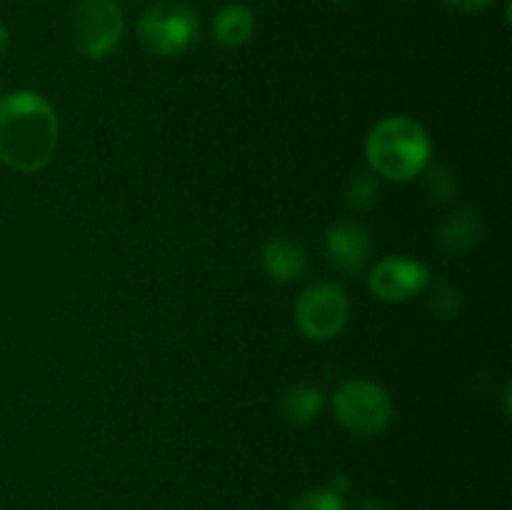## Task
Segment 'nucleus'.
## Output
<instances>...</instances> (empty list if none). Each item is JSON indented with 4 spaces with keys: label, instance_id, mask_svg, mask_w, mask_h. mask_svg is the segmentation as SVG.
Segmentation results:
<instances>
[{
    "label": "nucleus",
    "instance_id": "obj_18",
    "mask_svg": "<svg viewBox=\"0 0 512 510\" xmlns=\"http://www.w3.org/2000/svg\"><path fill=\"white\" fill-rule=\"evenodd\" d=\"M355 510H393L390 508L388 503H385V500H378V498H365L363 503L358 505V508Z\"/></svg>",
    "mask_w": 512,
    "mask_h": 510
},
{
    "label": "nucleus",
    "instance_id": "obj_6",
    "mask_svg": "<svg viewBox=\"0 0 512 510\" xmlns=\"http://www.w3.org/2000/svg\"><path fill=\"white\" fill-rule=\"evenodd\" d=\"M295 320L305 338L333 340L350 320V300L340 285L320 280L308 285L295 303Z\"/></svg>",
    "mask_w": 512,
    "mask_h": 510
},
{
    "label": "nucleus",
    "instance_id": "obj_13",
    "mask_svg": "<svg viewBox=\"0 0 512 510\" xmlns=\"http://www.w3.org/2000/svg\"><path fill=\"white\" fill-rule=\"evenodd\" d=\"M380 198V183L370 173H358L345 185V203L355 213H368Z\"/></svg>",
    "mask_w": 512,
    "mask_h": 510
},
{
    "label": "nucleus",
    "instance_id": "obj_9",
    "mask_svg": "<svg viewBox=\"0 0 512 510\" xmlns=\"http://www.w3.org/2000/svg\"><path fill=\"white\" fill-rule=\"evenodd\" d=\"M263 270L278 283H295L308 270V255L293 238H270L263 245Z\"/></svg>",
    "mask_w": 512,
    "mask_h": 510
},
{
    "label": "nucleus",
    "instance_id": "obj_10",
    "mask_svg": "<svg viewBox=\"0 0 512 510\" xmlns=\"http://www.w3.org/2000/svg\"><path fill=\"white\" fill-rule=\"evenodd\" d=\"M480 235H483V220H480L478 210L473 208L455 210L453 215L443 220L438 230L440 245L453 255H463L473 250L478 245Z\"/></svg>",
    "mask_w": 512,
    "mask_h": 510
},
{
    "label": "nucleus",
    "instance_id": "obj_12",
    "mask_svg": "<svg viewBox=\"0 0 512 510\" xmlns=\"http://www.w3.org/2000/svg\"><path fill=\"white\" fill-rule=\"evenodd\" d=\"M323 413V393L310 383H298L283 395V415L293 425H308Z\"/></svg>",
    "mask_w": 512,
    "mask_h": 510
},
{
    "label": "nucleus",
    "instance_id": "obj_4",
    "mask_svg": "<svg viewBox=\"0 0 512 510\" xmlns=\"http://www.w3.org/2000/svg\"><path fill=\"white\" fill-rule=\"evenodd\" d=\"M123 33L125 15L115 0H80L70 13V43L90 60L108 58Z\"/></svg>",
    "mask_w": 512,
    "mask_h": 510
},
{
    "label": "nucleus",
    "instance_id": "obj_15",
    "mask_svg": "<svg viewBox=\"0 0 512 510\" xmlns=\"http://www.w3.org/2000/svg\"><path fill=\"white\" fill-rule=\"evenodd\" d=\"M288 510H345L343 495H338L330 488L320 490H305L303 495L290 503Z\"/></svg>",
    "mask_w": 512,
    "mask_h": 510
},
{
    "label": "nucleus",
    "instance_id": "obj_5",
    "mask_svg": "<svg viewBox=\"0 0 512 510\" xmlns=\"http://www.w3.org/2000/svg\"><path fill=\"white\" fill-rule=\"evenodd\" d=\"M335 418L358 435H380L393 420L390 395L370 380H348L333 395Z\"/></svg>",
    "mask_w": 512,
    "mask_h": 510
},
{
    "label": "nucleus",
    "instance_id": "obj_8",
    "mask_svg": "<svg viewBox=\"0 0 512 510\" xmlns=\"http://www.w3.org/2000/svg\"><path fill=\"white\" fill-rule=\"evenodd\" d=\"M325 250L328 258L340 273L355 275L368 265L370 253H373V243H370L368 230L360 223L345 220V223L333 225L325 235Z\"/></svg>",
    "mask_w": 512,
    "mask_h": 510
},
{
    "label": "nucleus",
    "instance_id": "obj_16",
    "mask_svg": "<svg viewBox=\"0 0 512 510\" xmlns=\"http://www.w3.org/2000/svg\"><path fill=\"white\" fill-rule=\"evenodd\" d=\"M433 308L440 318H455L460 313V295L453 288H440L433 300Z\"/></svg>",
    "mask_w": 512,
    "mask_h": 510
},
{
    "label": "nucleus",
    "instance_id": "obj_19",
    "mask_svg": "<svg viewBox=\"0 0 512 510\" xmlns=\"http://www.w3.org/2000/svg\"><path fill=\"white\" fill-rule=\"evenodd\" d=\"M8 43H10V33H8V28H5L3 20H0V55L8 50Z\"/></svg>",
    "mask_w": 512,
    "mask_h": 510
},
{
    "label": "nucleus",
    "instance_id": "obj_17",
    "mask_svg": "<svg viewBox=\"0 0 512 510\" xmlns=\"http://www.w3.org/2000/svg\"><path fill=\"white\" fill-rule=\"evenodd\" d=\"M445 3L455 10H463V13H478V10L490 8L495 0H445Z\"/></svg>",
    "mask_w": 512,
    "mask_h": 510
},
{
    "label": "nucleus",
    "instance_id": "obj_3",
    "mask_svg": "<svg viewBox=\"0 0 512 510\" xmlns=\"http://www.w3.org/2000/svg\"><path fill=\"white\" fill-rule=\"evenodd\" d=\"M200 38V15L180 0H160L138 20V40L148 53L170 58L193 48Z\"/></svg>",
    "mask_w": 512,
    "mask_h": 510
},
{
    "label": "nucleus",
    "instance_id": "obj_2",
    "mask_svg": "<svg viewBox=\"0 0 512 510\" xmlns=\"http://www.w3.org/2000/svg\"><path fill=\"white\" fill-rule=\"evenodd\" d=\"M365 158L373 173L393 183H408L430 168L433 143L418 120L408 115H390L370 130L365 140Z\"/></svg>",
    "mask_w": 512,
    "mask_h": 510
},
{
    "label": "nucleus",
    "instance_id": "obj_1",
    "mask_svg": "<svg viewBox=\"0 0 512 510\" xmlns=\"http://www.w3.org/2000/svg\"><path fill=\"white\" fill-rule=\"evenodd\" d=\"M58 150V115L35 90L0 98V160L18 173H38Z\"/></svg>",
    "mask_w": 512,
    "mask_h": 510
},
{
    "label": "nucleus",
    "instance_id": "obj_11",
    "mask_svg": "<svg viewBox=\"0 0 512 510\" xmlns=\"http://www.w3.org/2000/svg\"><path fill=\"white\" fill-rule=\"evenodd\" d=\"M215 40L225 48H240L255 33V13L243 3H230L218 10L213 20Z\"/></svg>",
    "mask_w": 512,
    "mask_h": 510
},
{
    "label": "nucleus",
    "instance_id": "obj_20",
    "mask_svg": "<svg viewBox=\"0 0 512 510\" xmlns=\"http://www.w3.org/2000/svg\"><path fill=\"white\" fill-rule=\"evenodd\" d=\"M335 3H350V0H335Z\"/></svg>",
    "mask_w": 512,
    "mask_h": 510
},
{
    "label": "nucleus",
    "instance_id": "obj_14",
    "mask_svg": "<svg viewBox=\"0 0 512 510\" xmlns=\"http://www.w3.org/2000/svg\"><path fill=\"white\" fill-rule=\"evenodd\" d=\"M425 193H428L430 203L445 205L455 198V180L453 173L443 165H435V168H425Z\"/></svg>",
    "mask_w": 512,
    "mask_h": 510
},
{
    "label": "nucleus",
    "instance_id": "obj_7",
    "mask_svg": "<svg viewBox=\"0 0 512 510\" xmlns=\"http://www.w3.org/2000/svg\"><path fill=\"white\" fill-rule=\"evenodd\" d=\"M368 288L383 303H405L430 288V270L420 260L390 255L375 265L368 278Z\"/></svg>",
    "mask_w": 512,
    "mask_h": 510
}]
</instances>
